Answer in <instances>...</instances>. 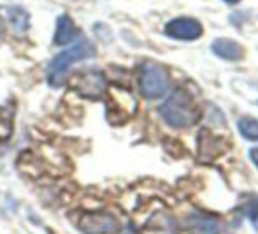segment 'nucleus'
Returning a JSON list of instances; mask_svg holds the SVG:
<instances>
[{
	"label": "nucleus",
	"mask_w": 258,
	"mask_h": 234,
	"mask_svg": "<svg viewBox=\"0 0 258 234\" xmlns=\"http://www.w3.org/2000/svg\"><path fill=\"white\" fill-rule=\"evenodd\" d=\"M225 2H228V4H237V2H241V0H225Z\"/></svg>",
	"instance_id": "16"
},
{
	"label": "nucleus",
	"mask_w": 258,
	"mask_h": 234,
	"mask_svg": "<svg viewBox=\"0 0 258 234\" xmlns=\"http://www.w3.org/2000/svg\"><path fill=\"white\" fill-rule=\"evenodd\" d=\"M249 159L253 160V164L258 167V148H251L249 150Z\"/></svg>",
	"instance_id": "14"
},
{
	"label": "nucleus",
	"mask_w": 258,
	"mask_h": 234,
	"mask_svg": "<svg viewBox=\"0 0 258 234\" xmlns=\"http://www.w3.org/2000/svg\"><path fill=\"white\" fill-rule=\"evenodd\" d=\"M93 55H95V48L88 41H81L79 44H74L72 48H67L65 51H61L58 57H54V60L49 65V71H48L49 85L51 86L63 85L65 78L69 74V69L74 64H78L79 60L92 58Z\"/></svg>",
	"instance_id": "2"
},
{
	"label": "nucleus",
	"mask_w": 258,
	"mask_h": 234,
	"mask_svg": "<svg viewBox=\"0 0 258 234\" xmlns=\"http://www.w3.org/2000/svg\"><path fill=\"white\" fill-rule=\"evenodd\" d=\"M139 88L146 99H160L169 92V76L160 64L144 62L139 72Z\"/></svg>",
	"instance_id": "3"
},
{
	"label": "nucleus",
	"mask_w": 258,
	"mask_h": 234,
	"mask_svg": "<svg viewBox=\"0 0 258 234\" xmlns=\"http://www.w3.org/2000/svg\"><path fill=\"white\" fill-rule=\"evenodd\" d=\"M213 53L216 57L223 58V60L237 62L244 57V50L239 42L232 41V39H216L213 42Z\"/></svg>",
	"instance_id": "7"
},
{
	"label": "nucleus",
	"mask_w": 258,
	"mask_h": 234,
	"mask_svg": "<svg viewBox=\"0 0 258 234\" xmlns=\"http://www.w3.org/2000/svg\"><path fill=\"white\" fill-rule=\"evenodd\" d=\"M7 14H9V20L13 21L14 28L20 32H25L28 28V13L25 9H21V7H11V9H7Z\"/></svg>",
	"instance_id": "11"
},
{
	"label": "nucleus",
	"mask_w": 258,
	"mask_h": 234,
	"mask_svg": "<svg viewBox=\"0 0 258 234\" xmlns=\"http://www.w3.org/2000/svg\"><path fill=\"white\" fill-rule=\"evenodd\" d=\"M165 34L172 39L195 41L202 35V25L194 18H176L167 23Z\"/></svg>",
	"instance_id": "5"
},
{
	"label": "nucleus",
	"mask_w": 258,
	"mask_h": 234,
	"mask_svg": "<svg viewBox=\"0 0 258 234\" xmlns=\"http://www.w3.org/2000/svg\"><path fill=\"white\" fill-rule=\"evenodd\" d=\"M244 211H246V215H248V218L253 222L255 225H258V201L256 199H253L251 203H248L244 206Z\"/></svg>",
	"instance_id": "13"
},
{
	"label": "nucleus",
	"mask_w": 258,
	"mask_h": 234,
	"mask_svg": "<svg viewBox=\"0 0 258 234\" xmlns=\"http://www.w3.org/2000/svg\"><path fill=\"white\" fill-rule=\"evenodd\" d=\"M13 132V111L0 108V141L7 139Z\"/></svg>",
	"instance_id": "12"
},
{
	"label": "nucleus",
	"mask_w": 258,
	"mask_h": 234,
	"mask_svg": "<svg viewBox=\"0 0 258 234\" xmlns=\"http://www.w3.org/2000/svg\"><path fill=\"white\" fill-rule=\"evenodd\" d=\"M237 127L242 137H246V139H249V141H258V120H255L253 116H244V118H241Z\"/></svg>",
	"instance_id": "10"
},
{
	"label": "nucleus",
	"mask_w": 258,
	"mask_h": 234,
	"mask_svg": "<svg viewBox=\"0 0 258 234\" xmlns=\"http://www.w3.org/2000/svg\"><path fill=\"white\" fill-rule=\"evenodd\" d=\"M188 225L191 234H218L220 231V224L216 218L207 215H191L188 218Z\"/></svg>",
	"instance_id": "9"
},
{
	"label": "nucleus",
	"mask_w": 258,
	"mask_h": 234,
	"mask_svg": "<svg viewBox=\"0 0 258 234\" xmlns=\"http://www.w3.org/2000/svg\"><path fill=\"white\" fill-rule=\"evenodd\" d=\"M79 37V30L76 28L74 21L69 16H60L56 21V34H54V44L67 46Z\"/></svg>",
	"instance_id": "8"
},
{
	"label": "nucleus",
	"mask_w": 258,
	"mask_h": 234,
	"mask_svg": "<svg viewBox=\"0 0 258 234\" xmlns=\"http://www.w3.org/2000/svg\"><path fill=\"white\" fill-rule=\"evenodd\" d=\"M74 86L78 92H81L86 97H100L105 90V79L102 72L99 71H88L78 74L74 81Z\"/></svg>",
	"instance_id": "6"
},
{
	"label": "nucleus",
	"mask_w": 258,
	"mask_h": 234,
	"mask_svg": "<svg viewBox=\"0 0 258 234\" xmlns=\"http://www.w3.org/2000/svg\"><path fill=\"white\" fill-rule=\"evenodd\" d=\"M160 116L167 125L172 129H184L197 122L199 113L194 104V99L186 90H176L162 106H160Z\"/></svg>",
	"instance_id": "1"
},
{
	"label": "nucleus",
	"mask_w": 258,
	"mask_h": 234,
	"mask_svg": "<svg viewBox=\"0 0 258 234\" xmlns=\"http://www.w3.org/2000/svg\"><path fill=\"white\" fill-rule=\"evenodd\" d=\"M79 229L85 234H116L118 232V220L109 213H86L79 218Z\"/></svg>",
	"instance_id": "4"
},
{
	"label": "nucleus",
	"mask_w": 258,
	"mask_h": 234,
	"mask_svg": "<svg viewBox=\"0 0 258 234\" xmlns=\"http://www.w3.org/2000/svg\"><path fill=\"white\" fill-rule=\"evenodd\" d=\"M123 234H136V231H134L132 227H126V229H125V232H123Z\"/></svg>",
	"instance_id": "15"
}]
</instances>
